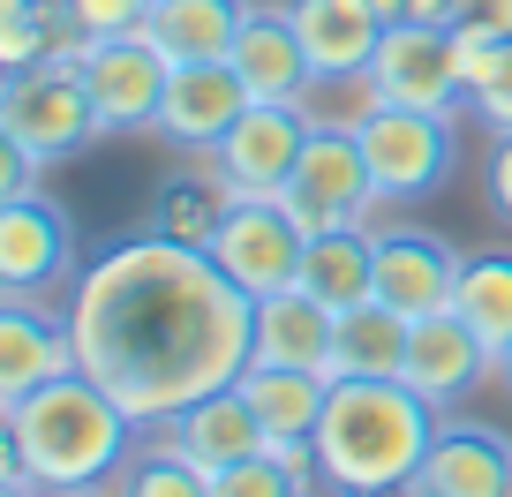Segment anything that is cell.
<instances>
[{"instance_id":"32","label":"cell","mask_w":512,"mask_h":497,"mask_svg":"<svg viewBox=\"0 0 512 497\" xmlns=\"http://www.w3.org/2000/svg\"><path fill=\"white\" fill-rule=\"evenodd\" d=\"M38 174H46V166H38V159H31L23 144H8V136H0V204H16V196H31V189H38Z\"/></svg>"},{"instance_id":"33","label":"cell","mask_w":512,"mask_h":497,"mask_svg":"<svg viewBox=\"0 0 512 497\" xmlns=\"http://www.w3.org/2000/svg\"><path fill=\"white\" fill-rule=\"evenodd\" d=\"M482 181H490V211L512 226V136H490V166H482Z\"/></svg>"},{"instance_id":"12","label":"cell","mask_w":512,"mask_h":497,"mask_svg":"<svg viewBox=\"0 0 512 497\" xmlns=\"http://www.w3.org/2000/svg\"><path fill=\"white\" fill-rule=\"evenodd\" d=\"M460 264H467V249H452L437 226H415V219L377 226V302H384V309H400L407 324H415V317H437V309H452Z\"/></svg>"},{"instance_id":"21","label":"cell","mask_w":512,"mask_h":497,"mask_svg":"<svg viewBox=\"0 0 512 497\" xmlns=\"http://www.w3.org/2000/svg\"><path fill=\"white\" fill-rule=\"evenodd\" d=\"M332 332H339V317L309 287H279V294L256 302V362L332 369Z\"/></svg>"},{"instance_id":"17","label":"cell","mask_w":512,"mask_h":497,"mask_svg":"<svg viewBox=\"0 0 512 497\" xmlns=\"http://www.w3.org/2000/svg\"><path fill=\"white\" fill-rule=\"evenodd\" d=\"M241 106H249V83L234 76V61L174 68V83H166V106H159V129H151V136H166L174 151L204 159V151L241 121Z\"/></svg>"},{"instance_id":"3","label":"cell","mask_w":512,"mask_h":497,"mask_svg":"<svg viewBox=\"0 0 512 497\" xmlns=\"http://www.w3.org/2000/svg\"><path fill=\"white\" fill-rule=\"evenodd\" d=\"M437 407L400 377H332V400L317 422L324 490H407L437 445Z\"/></svg>"},{"instance_id":"37","label":"cell","mask_w":512,"mask_h":497,"mask_svg":"<svg viewBox=\"0 0 512 497\" xmlns=\"http://www.w3.org/2000/svg\"><path fill=\"white\" fill-rule=\"evenodd\" d=\"M46 497H113V482H106V490H46Z\"/></svg>"},{"instance_id":"7","label":"cell","mask_w":512,"mask_h":497,"mask_svg":"<svg viewBox=\"0 0 512 497\" xmlns=\"http://www.w3.org/2000/svg\"><path fill=\"white\" fill-rule=\"evenodd\" d=\"M369 91L384 106L467 113V53L452 23H384V46L369 61Z\"/></svg>"},{"instance_id":"36","label":"cell","mask_w":512,"mask_h":497,"mask_svg":"<svg viewBox=\"0 0 512 497\" xmlns=\"http://www.w3.org/2000/svg\"><path fill=\"white\" fill-rule=\"evenodd\" d=\"M497 385H505V392H512V347H505V354H497Z\"/></svg>"},{"instance_id":"23","label":"cell","mask_w":512,"mask_h":497,"mask_svg":"<svg viewBox=\"0 0 512 497\" xmlns=\"http://www.w3.org/2000/svg\"><path fill=\"white\" fill-rule=\"evenodd\" d=\"M241 392H249L264 437H317L324 400H332V369H287V362H249L241 369Z\"/></svg>"},{"instance_id":"4","label":"cell","mask_w":512,"mask_h":497,"mask_svg":"<svg viewBox=\"0 0 512 497\" xmlns=\"http://www.w3.org/2000/svg\"><path fill=\"white\" fill-rule=\"evenodd\" d=\"M0 136L23 144L38 166H68L98 144V106L83 91V61L68 53H46V61L16 68V76L0 83Z\"/></svg>"},{"instance_id":"8","label":"cell","mask_w":512,"mask_h":497,"mask_svg":"<svg viewBox=\"0 0 512 497\" xmlns=\"http://www.w3.org/2000/svg\"><path fill=\"white\" fill-rule=\"evenodd\" d=\"M309 129H317V113H309L302 98H249L241 121L204 159H211V174L226 181V196H279L287 174H294V159H302V144H309Z\"/></svg>"},{"instance_id":"10","label":"cell","mask_w":512,"mask_h":497,"mask_svg":"<svg viewBox=\"0 0 512 497\" xmlns=\"http://www.w3.org/2000/svg\"><path fill=\"white\" fill-rule=\"evenodd\" d=\"M83 279V249L76 226L53 196H16L0 204V294H31V302H53L61 287Z\"/></svg>"},{"instance_id":"19","label":"cell","mask_w":512,"mask_h":497,"mask_svg":"<svg viewBox=\"0 0 512 497\" xmlns=\"http://www.w3.org/2000/svg\"><path fill=\"white\" fill-rule=\"evenodd\" d=\"M226 61H234V76L249 83V98H309V83H317L294 16L287 8H256V0H249V16H241V38H234Z\"/></svg>"},{"instance_id":"2","label":"cell","mask_w":512,"mask_h":497,"mask_svg":"<svg viewBox=\"0 0 512 497\" xmlns=\"http://www.w3.org/2000/svg\"><path fill=\"white\" fill-rule=\"evenodd\" d=\"M0 430H8L0 460L23 467L38 490H106L144 445L128 407L91 369H68V377H46V385L0 400Z\"/></svg>"},{"instance_id":"13","label":"cell","mask_w":512,"mask_h":497,"mask_svg":"<svg viewBox=\"0 0 512 497\" xmlns=\"http://www.w3.org/2000/svg\"><path fill=\"white\" fill-rule=\"evenodd\" d=\"M144 445H166V452H181L189 467H204V475H226V467L256 460V452L272 445V437H264V422H256L249 392H241V377H234V385L204 392L196 407L166 415L159 430H144Z\"/></svg>"},{"instance_id":"16","label":"cell","mask_w":512,"mask_h":497,"mask_svg":"<svg viewBox=\"0 0 512 497\" xmlns=\"http://www.w3.org/2000/svg\"><path fill=\"white\" fill-rule=\"evenodd\" d=\"M490 369H497V362H490V347L475 339V324H467V317L437 309V317H415V324H407L400 385H415L437 415H452V400H460L475 377H490Z\"/></svg>"},{"instance_id":"9","label":"cell","mask_w":512,"mask_h":497,"mask_svg":"<svg viewBox=\"0 0 512 497\" xmlns=\"http://www.w3.org/2000/svg\"><path fill=\"white\" fill-rule=\"evenodd\" d=\"M166 83H174V61H166L144 31L91 38V46H83V91H91L98 129H106V136H144V129H159Z\"/></svg>"},{"instance_id":"31","label":"cell","mask_w":512,"mask_h":497,"mask_svg":"<svg viewBox=\"0 0 512 497\" xmlns=\"http://www.w3.org/2000/svg\"><path fill=\"white\" fill-rule=\"evenodd\" d=\"M452 31L482 38V46H505L512 38V0H452Z\"/></svg>"},{"instance_id":"34","label":"cell","mask_w":512,"mask_h":497,"mask_svg":"<svg viewBox=\"0 0 512 497\" xmlns=\"http://www.w3.org/2000/svg\"><path fill=\"white\" fill-rule=\"evenodd\" d=\"M400 23H452V0H407Z\"/></svg>"},{"instance_id":"11","label":"cell","mask_w":512,"mask_h":497,"mask_svg":"<svg viewBox=\"0 0 512 497\" xmlns=\"http://www.w3.org/2000/svg\"><path fill=\"white\" fill-rule=\"evenodd\" d=\"M211 264H219L249 302H264V294L302 279V226L279 211V196H234L219 234H211Z\"/></svg>"},{"instance_id":"29","label":"cell","mask_w":512,"mask_h":497,"mask_svg":"<svg viewBox=\"0 0 512 497\" xmlns=\"http://www.w3.org/2000/svg\"><path fill=\"white\" fill-rule=\"evenodd\" d=\"M211 497H302V482L287 475V467L272 460V452H256V460L226 467V475H211Z\"/></svg>"},{"instance_id":"28","label":"cell","mask_w":512,"mask_h":497,"mask_svg":"<svg viewBox=\"0 0 512 497\" xmlns=\"http://www.w3.org/2000/svg\"><path fill=\"white\" fill-rule=\"evenodd\" d=\"M113 497H211V475L166 445H136V460L113 475Z\"/></svg>"},{"instance_id":"38","label":"cell","mask_w":512,"mask_h":497,"mask_svg":"<svg viewBox=\"0 0 512 497\" xmlns=\"http://www.w3.org/2000/svg\"><path fill=\"white\" fill-rule=\"evenodd\" d=\"M347 497H407V490H347Z\"/></svg>"},{"instance_id":"26","label":"cell","mask_w":512,"mask_h":497,"mask_svg":"<svg viewBox=\"0 0 512 497\" xmlns=\"http://www.w3.org/2000/svg\"><path fill=\"white\" fill-rule=\"evenodd\" d=\"M407 362V317L384 302H362L332 332V377H400Z\"/></svg>"},{"instance_id":"27","label":"cell","mask_w":512,"mask_h":497,"mask_svg":"<svg viewBox=\"0 0 512 497\" xmlns=\"http://www.w3.org/2000/svg\"><path fill=\"white\" fill-rule=\"evenodd\" d=\"M460 53H467V121H482L490 136H512V38L505 46L460 38Z\"/></svg>"},{"instance_id":"18","label":"cell","mask_w":512,"mask_h":497,"mask_svg":"<svg viewBox=\"0 0 512 497\" xmlns=\"http://www.w3.org/2000/svg\"><path fill=\"white\" fill-rule=\"evenodd\" d=\"M294 31H302V53L317 68V83H347V76H369L384 46V16L369 0H287Z\"/></svg>"},{"instance_id":"25","label":"cell","mask_w":512,"mask_h":497,"mask_svg":"<svg viewBox=\"0 0 512 497\" xmlns=\"http://www.w3.org/2000/svg\"><path fill=\"white\" fill-rule=\"evenodd\" d=\"M226 204H234V196H226V181L211 174V159H196V174H166V181H159V196H151V234L189 241V249H211Z\"/></svg>"},{"instance_id":"22","label":"cell","mask_w":512,"mask_h":497,"mask_svg":"<svg viewBox=\"0 0 512 497\" xmlns=\"http://www.w3.org/2000/svg\"><path fill=\"white\" fill-rule=\"evenodd\" d=\"M241 16H249V0H151L144 38L174 68H196V61H226L234 53Z\"/></svg>"},{"instance_id":"15","label":"cell","mask_w":512,"mask_h":497,"mask_svg":"<svg viewBox=\"0 0 512 497\" xmlns=\"http://www.w3.org/2000/svg\"><path fill=\"white\" fill-rule=\"evenodd\" d=\"M76 362V332H68V309L31 302V294H0V400L68 377Z\"/></svg>"},{"instance_id":"35","label":"cell","mask_w":512,"mask_h":497,"mask_svg":"<svg viewBox=\"0 0 512 497\" xmlns=\"http://www.w3.org/2000/svg\"><path fill=\"white\" fill-rule=\"evenodd\" d=\"M369 8H377L384 23H400V16H407V0H369Z\"/></svg>"},{"instance_id":"5","label":"cell","mask_w":512,"mask_h":497,"mask_svg":"<svg viewBox=\"0 0 512 497\" xmlns=\"http://www.w3.org/2000/svg\"><path fill=\"white\" fill-rule=\"evenodd\" d=\"M362 136L369 181H377L384 204H415V196H437L460 166V113H422V106H369L354 121Z\"/></svg>"},{"instance_id":"20","label":"cell","mask_w":512,"mask_h":497,"mask_svg":"<svg viewBox=\"0 0 512 497\" xmlns=\"http://www.w3.org/2000/svg\"><path fill=\"white\" fill-rule=\"evenodd\" d=\"M294 287H309L332 317L377 302V226H332V234L302 241V279Z\"/></svg>"},{"instance_id":"24","label":"cell","mask_w":512,"mask_h":497,"mask_svg":"<svg viewBox=\"0 0 512 497\" xmlns=\"http://www.w3.org/2000/svg\"><path fill=\"white\" fill-rule=\"evenodd\" d=\"M452 317L475 324L490 362L512 347V249H467L460 287H452Z\"/></svg>"},{"instance_id":"1","label":"cell","mask_w":512,"mask_h":497,"mask_svg":"<svg viewBox=\"0 0 512 497\" xmlns=\"http://www.w3.org/2000/svg\"><path fill=\"white\" fill-rule=\"evenodd\" d=\"M76 362L128 407L136 430L196 407L256 362V302L211 264V249L166 234L113 241L68 287Z\"/></svg>"},{"instance_id":"30","label":"cell","mask_w":512,"mask_h":497,"mask_svg":"<svg viewBox=\"0 0 512 497\" xmlns=\"http://www.w3.org/2000/svg\"><path fill=\"white\" fill-rule=\"evenodd\" d=\"M68 16H76L91 38H128V31L151 23V0H68Z\"/></svg>"},{"instance_id":"14","label":"cell","mask_w":512,"mask_h":497,"mask_svg":"<svg viewBox=\"0 0 512 497\" xmlns=\"http://www.w3.org/2000/svg\"><path fill=\"white\" fill-rule=\"evenodd\" d=\"M407 497H512V437L490 430V422L445 415Z\"/></svg>"},{"instance_id":"6","label":"cell","mask_w":512,"mask_h":497,"mask_svg":"<svg viewBox=\"0 0 512 497\" xmlns=\"http://www.w3.org/2000/svg\"><path fill=\"white\" fill-rule=\"evenodd\" d=\"M377 204L384 196H377V181H369L362 136L339 129V121H317L302 159H294V174H287V189H279V211L302 226V241H317V234H332V226H362Z\"/></svg>"}]
</instances>
